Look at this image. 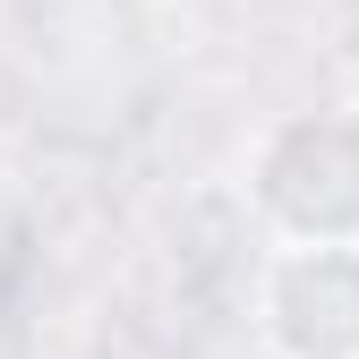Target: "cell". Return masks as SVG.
Returning <instances> with one entry per match:
<instances>
[{"mask_svg":"<svg viewBox=\"0 0 359 359\" xmlns=\"http://www.w3.org/2000/svg\"><path fill=\"white\" fill-rule=\"evenodd\" d=\"M240 197L265 240H359V103H299L240 154Z\"/></svg>","mask_w":359,"mask_h":359,"instance_id":"cell-1","label":"cell"},{"mask_svg":"<svg viewBox=\"0 0 359 359\" xmlns=\"http://www.w3.org/2000/svg\"><path fill=\"white\" fill-rule=\"evenodd\" d=\"M248 317L265 359H359V240H265Z\"/></svg>","mask_w":359,"mask_h":359,"instance_id":"cell-2","label":"cell"}]
</instances>
